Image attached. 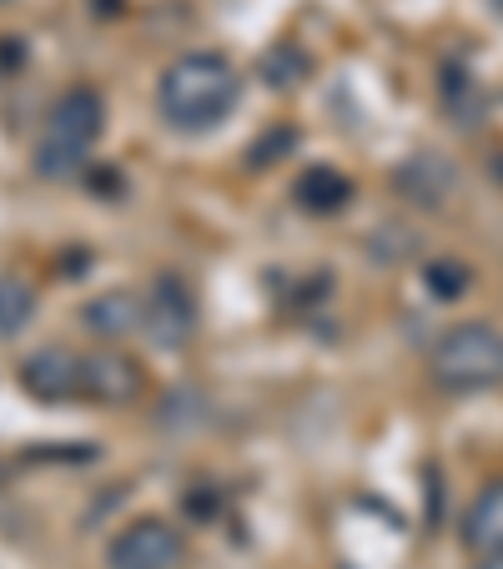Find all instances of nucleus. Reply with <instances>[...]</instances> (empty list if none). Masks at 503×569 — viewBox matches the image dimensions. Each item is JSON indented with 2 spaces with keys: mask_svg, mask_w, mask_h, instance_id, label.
I'll list each match as a JSON object with an SVG mask.
<instances>
[{
  "mask_svg": "<svg viewBox=\"0 0 503 569\" xmlns=\"http://www.w3.org/2000/svg\"><path fill=\"white\" fill-rule=\"evenodd\" d=\"M141 333L157 348H182L197 338V292L182 278H157L141 298Z\"/></svg>",
  "mask_w": 503,
  "mask_h": 569,
  "instance_id": "obj_4",
  "label": "nucleus"
},
{
  "mask_svg": "<svg viewBox=\"0 0 503 569\" xmlns=\"http://www.w3.org/2000/svg\"><path fill=\"white\" fill-rule=\"evenodd\" d=\"M242 107V76L217 51L177 56L157 81V111L177 131H217Z\"/></svg>",
  "mask_w": 503,
  "mask_h": 569,
  "instance_id": "obj_1",
  "label": "nucleus"
},
{
  "mask_svg": "<svg viewBox=\"0 0 503 569\" xmlns=\"http://www.w3.org/2000/svg\"><path fill=\"white\" fill-rule=\"evenodd\" d=\"M262 71L272 76V87H298L302 76H308V56L292 51V46H278V51L268 56V66Z\"/></svg>",
  "mask_w": 503,
  "mask_h": 569,
  "instance_id": "obj_13",
  "label": "nucleus"
},
{
  "mask_svg": "<svg viewBox=\"0 0 503 569\" xmlns=\"http://www.w3.org/2000/svg\"><path fill=\"white\" fill-rule=\"evenodd\" d=\"M36 308H41V298H36L31 282L16 278V272H0V338H21L31 328Z\"/></svg>",
  "mask_w": 503,
  "mask_h": 569,
  "instance_id": "obj_11",
  "label": "nucleus"
},
{
  "mask_svg": "<svg viewBox=\"0 0 503 569\" xmlns=\"http://www.w3.org/2000/svg\"><path fill=\"white\" fill-rule=\"evenodd\" d=\"M473 569H503V555H479V565Z\"/></svg>",
  "mask_w": 503,
  "mask_h": 569,
  "instance_id": "obj_14",
  "label": "nucleus"
},
{
  "mask_svg": "<svg viewBox=\"0 0 503 569\" xmlns=\"http://www.w3.org/2000/svg\"><path fill=\"white\" fill-rule=\"evenodd\" d=\"M21 388L36 398V403H76L87 398V373H81V358L71 348L51 343V348H36V353L21 358Z\"/></svg>",
  "mask_w": 503,
  "mask_h": 569,
  "instance_id": "obj_6",
  "label": "nucleus"
},
{
  "mask_svg": "<svg viewBox=\"0 0 503 569\" xmlns=\"http://www.w3.org/2000/svg\"><path fill=\"white\" fill-rule=\"evenodd\" d=\"M463 545L473 555H503V479L483 483L463 515Z\"/></svg>",
  "mask_w": 503,
  "mask_h": 569,
  "instance_id": "obj_9",
  "label": "nucleus"
},
{
  "mask_svg": "<svg viewBox=\"0 0 503 569\" xmlns=\"http://www.w3.org/2000/svg\"><path fill=\"white\" fill-rule=\"evenodd\" d=\"M348 197H353L348 177L328 172V167H312V172L298 182V202L312 207V212H338V207H348Z\"/></svg>",
  "mask_w": 503,
  "mask_h": 569,
  "instance_id": "obj_12",
  "label": "nucleus"
},
{
  "mask_svg": "<svg viewBox=\"0 0 503 569\" xmlns=\"http://www.w3.org/2000/svg\"><path fill=\"white\" fill-rule=\"evenodd\" d=\"M182 559H187L182 535L157 515L131 519V525L107 545L111 569H182Z\"/></svg>",
  "mask_w": 503,
  "mask_h": 569,
  "instance_id": "obj_5",
  "label": "nucleus"
},
{
  "mask_svg": "<svg viewBox=\"0 0 503 569\" xmlns=\"http://www.w3.org/2000/svg\"><path fill=\"white\" fill-rule=\"evenodd\" d=\"M81 322L87 333L101 338V343H127L131 333H141V292L131 288H107L81 308Z\"/></svg>",
  "mask_w": 503,
  "mask_h": 569,
  "instance_id": "obj_8",
  "label": "nucleus"
},
{
  "mask_svg": "<svg viewBox=\"0 0 503 569\" xmlns=\"http://www.w3.org/2000/svg\"><path fill=\"white\" fill-rule=\"evenodd\" d=\"M398 187H403L413 202L423 207H443L453 192V167L443 157H433V151H423V157H408L403 167H398Z\"/></svg>",
  "mask_w": 503,
  "mask_h": 569,
  "instance_id": "obj_10",
  "label": "nucleus"
},
{
  "mask_svg": "<svg viewBox=\"0 0 503 569\" xmlns=\"http://www.w3.org/2000/svg\"><path fill=\"white\" fill-rule=\"evenodd\" d=\"M81 373H87V398L91 403H107V409H127V403L141 398V388H147L141 363L117 353V348H97L91 358H81Z\"/></svg>",
  "mask_w": 503,
  "mask_h": 569,
  "instance_id": "obj_7",
  "label": "nucleus"
},
{
  "mask_svg": "<svg viewBox=\"0 0 503 569\" xmlns=\"http://www.w3.org/2000/svg\"><path fill=\"white\" fill-rule=\"evenodd\" d=\"M107 131V101L91 87H71L51 101L46 111V131L36 141V172L41 177H71L81 161L91 157V147Z\"/></svg>",
  "mask_w": 503,
  "mask_h": 569,
  "instance_id": "obj_2",
  "label": "nucleus"
},
{
  "mask_svg": "<svg viewBox=\"0 0 503 569\" xmlns=\"http://www.w3.org/2000/svg\"><path fill=\"white\" fill-rule=\"evenodd\" d=\"M429 373L443 393H483L503 383V333L493 322H459L433 343Z\"/></svg>",
  "mask_w": 503,
  "mask_h": 569,
  "instance_id": "obj_3",
  "label": "nucleus"
}]
</instances>
